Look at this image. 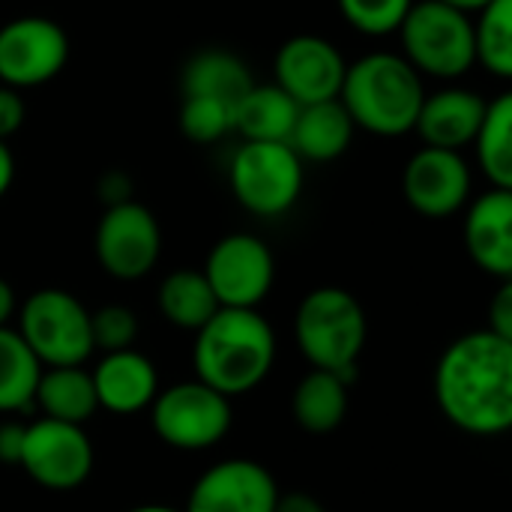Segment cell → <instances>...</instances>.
I'll list each match as a JSON object with an SVG mask.
<instances>
[{"instance_id": "33", "label": "cell", "mask_w": 512, "mask_h": 512, "mask_svg": "<svg viewBox=\"0 0 512 512\" xmlns=\"http://www.w3.org/2000/svg\"><path fill=\"white\" fill-rule=\"evenodd\" d=\"M24 429L21 423H0V465H18L21 447H24Z\"/></svg>"}, {"instance_id": "17", "label": "cell", "mask_w": 512, "mask_h": 512, "mask_svg": "<svg viewBox=\"0 0 512 512\" xmlns=\"http://www.w3.org/2000/svg\"><path fill=\"white\" fill-rule=\"evenodd\" d=\"M99 408L129 417L147 411L159 393V375L150 357L135 348L105 354L90 372Z\"/></svg>"}, {"instance_id": "23", "label": "cell", "mask_w": 512, "mask_h": 512, "mask_svg": "<svg viewBox=\"0 0 512 512\" xmlns=\"http://www.w3.org/2000/svg\"><path fill=\"white\" fill-rule=\"evenodd\" d=\"M291 414L312 435H327L339 429L348 414V381H342L333 372L312 369L294 387Z\"/></svg>"}, {"instance_id": "24", "label": "cell", "mask_w": 512, "mask_h": 512, "mask_svg": "<svg viewBox=\"0 0 512 512\" xmlns=\"http://www.w3.org/2000/svg\"><path fill=\"white\" fill-rule=\"evenodd\" d=\"M222 306L201 270H174L159 285V312L171 327L198 333Z\"/></svg>"}, {"instance_id": "25", "label": "cell", "mask_w": 512, "mask_h": 512, "mask_svg": "<svg viewBox=\"0 0 512 512\" xmlns=\"http://www.w3.org/2000/svg\"><path fill=\"white\" fill-rule=\"evenodd\" d=\"M39 375L42 366L24 339L15 330L0 327V414L27 411L33 405Z\"/></svg>"}, {"instance_id": "36", "label": "cell", "mask_w": 512, "mask_h": 512, "mask_svg": "<svg viewBox=\"0 0 512 512\" xmlns=\"http://www.w3.org/2000/svg\"><path fill=\"white\" fill-rule=\"evenodd\" d=\"M12 312H15V291L6 279H0V327H9Z\"/></svg>"}, {"instance_id": "30", "label": "cell", "mask_w": 512, "mask_h": 512, "mask_svg": "<svg viewBox=\"0 0 512 512\" xmlns=\"http://www.w3.org/2000/svg\"><path fill=\"white\" fill-rule=\"evenodd\" d=\"M90 333L93 348H102L105 354L126 351L138 339V315L126 306H102L90 312Z\"/></svg>"}, {"instance_id": "20", "label": "cell", "mask_w": 512, "mask_h": 512, "mask_svg": "<svg viewBox=\"0 0 512 512\" xmlns=\"http://www.w3.org/2000/svg\"><path fill=\"white\" fill-rule=\"evenodd\" d=\"M33 405L42 411V417L72 426H84L99 411L93 378L81 366L42 369L33 393Z\"/></svg>"}, {"instance_id": "3", "label": "cell", "mask_w": 512, "mask_h": 512, "mask_svg": "<svg viewBox=\"0 0 512 512\" xmlns=\"http://www.w3.org/2000/svg\"><path fill=\"white\" fill-rule=\"evenodd\" d=\"M420 72L396 54L378 51L345 69L339 102L351 114L354 126L375 135H405L414 129L423 105Z\"/></svg>"}, {"instance_id": "34", "label": "cell", "mask_w": 512, "mask_h": 512, "mask_svg": "<svg viewBox=\"0 0 512 512\" xmlns=\"http://www.w3.org/2000/svg\"><path fill=\"white\" fill-rule=\"evenodd\" d=\"M276 512H330L318 498L306 495V492H291V495H282L279 492V501H276Z\"/></svg>"}, {"instance_id": "12", "label": "cell", "mask_w": 512, "mask_h": 512, "mask_svg": "<svg viewBox=\"0 0 512 512\" xmlns=\"http://www.w3.org/2000/svg\"><path fill=\"white\" fill-rule=\"evenodd\" d=\"M69 57L63 27L42 15H24L0 27V81L12 90L51 81Z\"/></svg>"}, {"instance_id": "2", "label": "cell", "mask_w": 512, "mask_h": 512, "mask_svg": "<svg viewBox=\"0 0 512 512\" xmlns=\"http://www.w3.org/2000/svg\"><path fill=\"white\" fill-rule=\"evenodd\" d=\"M276 363V333L258 309H219L192 345L195 378L225 399L252 393Z\"/></svg>"}, {"instance_id": "11", "label": "cell", "mask_w": 512, "mask_h": 512, "mask_svg": "<svg viewBox=\"0 0 512 512\" xmlns=\"http://www.w3.org/2000/svg\"><path fill=\"white\" fill-rule=\"evenodd\" d=\"M201 273L222 309H258L273 288L276 261L264 240L252 234H228L210 249Z\"/></svg>"}, {"instance_id": "28", "label": "cell", "mask_w": 512, "mask_h": 512, "mask_svg": "<svg viewBox=\"0 0 512 512\" xmlns=\"http://www.w3.org/2000/svg\"><path fill=\"white\" fill-rule=\"evenodd\" d=\"M180 129L189 141L198 144H213L219 141L225 132H231V108L216 102V99H204V96H183V108H180Z\"/></svg>"}, {"instance_id": "18", "label": "cell", "mask_w": 512, "mask_h": 512, "mask_svg": "<svg viewBox=\"0 0 512 512\" xmlns=\"http://www.w3.org/2000/svg\"><path fill=\"white\" fill-rule=\"evenodd\" d=\"M486 108L489 102L477 96L474 90L450 87L423 99L414 129L420 132L426 147L459 153L462 147L474 144L480 123L486 117Z\"/></svg>"}, {"instance_id": "31", "label": "cell", "mask_w": 512, "mask_h": 512, "mask_svg": "<svg viewBox=\"0 0 512 512\" xmlns=\"http://www.w3.org/2000/svg\"><path fill=\"white\" fill-rule=\"evenodd\" d=\"M495 336L501 339H510L512 342V279L510 282H501L498 294L492 297V306H489V327Z\"/></svg>"}, {"instance_id": "13", "label": "cell", "mask_w": 512, "mask_h": 512, "mask_svg": "<svg viewBox=\"0 0 512 512\" xmlns=\"http://www.w3.org/2000/svg\"><path fill=\"white\" fill-rule=\"evenodd\" d=\"M279 486L273 474L252 459H225L207 468L183 512H276Z\"/></svg>"}, {"instance_id": "27", "label": "cell", "mask_w": 512, "mask_h": 512, "mask_svg": "<svg viewBox=\"0 0 512 512\" xmlns=\"http://www.w3.org/2000/svg\"><path fill=\"white\" fill-rule=\"evenodd\" d=\"M474 54L498 78H512V0H492L474 24Z\"/></svg>"}, {"instance_id": "35", "label": "cell", "mask_w": 512, "mask_h": 512, "mask_svg": "<svg viewBox=\"0 0 512 512\" xmlns=\"http://www.w3.org/2000/svg\"><path fill=\"white\" fill-rule=\"evenodd\" d=\"M12 177H15V156H12L9 144H6V141H0V198L9 192Z\"/></svg>"}, {"instance_id": "21", "label": "cell", "mask_w": 512, "mask_h": 512, "mask_svg": "<svg viewBox=\"0 0 512 512\" xmlns=\"http://www.w3.org/2000/svg\"><path fill=\"white\" fill-rule=\"evenodd\" d=\"M300 105L276 84H255L234 108L231 129L246 141H285L291 138Z\"/></svg>"}, {"instance_id": "22", "label": "cell", "mask_w": 512, "mask_h": 512, "mask_svg": "<svg viewBox=\"0 0 512 512\" xmlns=\"http://www.w3.org/2000/svg\"><path fill=\"white\" fill-rule=\"evenodd\" d=\"M255 87L246 63L228 51H201L183 69V96H204L237 108V102Z\"/></svg>"}, {"instance_id": "14", "label": "cell", "mask_w": 512, "mask_h": 512, "mask_svg": "<svg viewBox=\"0 0 512 512\" xmlns=\"http://www.w3.org/2000/svg\"><path fill=\"white\" fill-rule=\"evenodd\" d=\"M345 60L339 48L321 36H294L276 54V87L300 108L339 99L345 81Z\"/></svg>"}, {"instance_id": "37", "label": "cell", "mask_w": 512, "mask_h": 512, "mask_svg": "<svg viewBox=\"0 0 512 512\" xmlns=\"http://www.w3.org/2000/svg\"><path fill=\"white\" fill-rule=\"evenodd\" d=\"M441 3H447V6H453V9H459V12H480V9H486L492 0H441Z\"/></svg>"}, {"instance_id": "15", "label": "cell", "mask_w": 512, "mask_h": 512, "mask_svg": "<svg viewBox=\"0 0 512 512\" xmlns=\"http://www.w3.org/2000/svg\"><path fill=\"white\" fill-rule=\"evenodd\" d=\"M402 189L405 201L417 213L429 219H444L465 207L471 195V168L453 150L423 147L411 156L402 177Z\"/></svg>"}, {"instance_id": "29", "label": "cell", "mask_w": 512, "mask_h": 512, "mask_svg": "<svg viewBox=\"0 0 512 512\" xmlns=\"http://www.w3.org/2000/svg\"><path fill=\"white\" fill-rule=\"evenodd\" d=\"M351 27L369 36H384L402 27L414 0H339Z\"/></svg>"}, {"instance_id": "19", "label": "cell", "mask_w": 512, "mask_h": 512, "mask_svg": "<svg viewBox=\"0 0 512 512\" xmlns=\"http://www.w3.org/2000/svg\"><path fill=\"white\" fill-rule=\"evenodd\" d=\"M351 138H354L351 114L345 111V105L339 99H327V102L303 105L297 111L288 147L300 159L333 162V159H339L348 150Z\"/></svg>"}, {"instance_id": "9", "label": "cell", "mask_w": 512, "mask_h": 512, "mask_svg": "<svg viewBox=\"0 0 512 512\" xmlns=\"http://www.w3.org/2000/svg\"><path fill=\"white\" fill-rule=\"evenodd\" d=\"M96 261L99 267L120 279H144L162 255V231L156 216L138 201L108 204L96 225Z\"/></svg>"}, {"instance_id": "1", "label": "cell", "mask_w": 512, "mask_h": 512, "mask_svg": "<svg viewBox=\"0 0 512 512\" xmlns=\"http://www.w3.org/2000/svg\"><path fill=\"white\" fill-rule=\"evenodd\" d=\"M435 399L444 417L477 438L512 426V342L474 330L447 345L435 366Z\"/></svg>"}, {"instance_id": "5", "label": "cell", "mask_w": 512, "mask_h": 512, "mask_svg": "<svg viewBox=\"0 0 512 512\" xmlns=\"http://www.w3.org/2000/svg\"><path fill=\"white\" fill-rule=\"evenodd\" d=\"M15 333L24 339L42 369L84 366V360L96 351L87 306L60 288H42L30 294L18 312Z\"/></svg>"}, {"instance_id": "38", "label": "cell", "mask_w": 512, "mask_h": 512, "mask_svg": "<svg viewBox=\"0 0 512 512\" xmlns=\"http://www.w3.org/2000/svg\"><path fill=\"white\" fill-rule=\"evenodd\" d=\"M126 512H183V510H174V507H162V504H147V507H135V510H126Z\"/></svg>"}, {"instance_id": "32", "label": "cell", "mask_w": 512, "mask_h": 512, "mask_svg": "<svg viewBox=\"0 0 512 512\" xmlns=\"http://www.w3.org/2000/svg\"><path fill=\"white\" fill-rule=\"evenodd\" d=\"M24 123V99L12 87H0V141H6Z\"/></svg>"}, {"instance_id": "10", "label": "cell", "mask_w": 512, "mask_h": 512, "mask_svg": "<svg viewBox=\"0 0 512 512\" xmlns=\"http://www.w3.org/2000/svg\"><path fill=\"white\" fill-rule=\"evenodd\" d=\"M18 468L48 492H72L93 471V444L84 426L39 417L24 429Z\"/></svg>"}, {"instance_id": "8", "label": "cell", "mask_w": 512, "mask_h": 512, "mask_svg": "<svg viewBox=\"0 0 512 512\" xmlns=\"http://www.w3.org/2000/svg\"><path fill=\"white\" fill-rule=\"evenodd\" d=\"M231 189L255 216H282L303 192V159L285 141H246L231 162Z\"/></svg>"}, {"instance_id": "6", "label": "cell", "mask_w": 512, "mask_h": 512, "mask_svg": "<svg viewBox=\"0 0 512 512\" xmlns=\"http://www.w3.org/2000/svg\"><path fill=\"white\" fill-rule=\"evenodd\" d=\"M399 33L408 54L405 60L417 72H429L438 78H459L477 63L471 18L441 0L414 3Z\"/></svg>"}, {"instance_id": "7", "label": "cell", "mask_w": 512, "mask_h": 512, "mask_svg": "<svg viewBox=\"0 0 512 512\" xmlns=\"http://www.w3.org/2000/svg\"><path fill=\"white\" fill-rule=\"evenodd\" d=\"M231 420V399L198 378L159 390L150 405V423L159 441L186 453L216 447L231 432Z\"/></svg>"}, {"instance_id": "4", "label": "cell", "mask_w": 512, "mask_h": 512, "mask_svg": "<svg viewBox=\"0 0 512 512\" xmlns=\"http://www.w3.org/2000/svg\"><path fill=\"white\" fill-rule=\"evenodd\" d=\"M294 336L312 369H324L342 381H351L369 336V321L351 291L327 285L300 300Z\"/></svg>"}, {"instance_id": "26", "label": "cell", "mask_w": 512, "mask_h": 512, "mask_svg": "<svg viewBox=\"0 0 512 512\" xmlns=\"http://www.w3.org/2000/svg\"><path fill=\"white\" fill-rule=\"evenodd\" d=\"M483 174L495 189H512V96L504 93L489 102L480 132L474 138Z\"/></svg>"}, {"instance_id": "16", "label": "cell", "mask_w": 512, "mask_h": 512, "mask_svg": "<svg viewBox=\"0 0 512 512\" xmlns=\"http://www.w3.org/2000/svg\"><path fill=\"white\" fill-rule=\"evenodd\" d=\"M465 246L474 264L501 279H512V189H489L465 216Z\"/></svg>"}]
</instances>
